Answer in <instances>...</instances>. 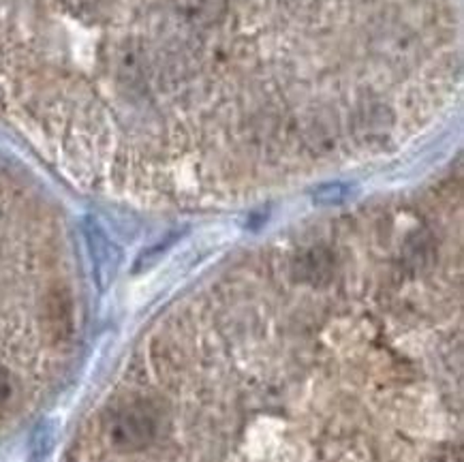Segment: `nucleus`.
I'll return each mask as SVG.
<instances>
[{
  "label": "nucleus",
  "mask_w": 464,
  "mask_h": 462,
  "mask_svg": "<svg viewBox=\"0 0 464 462\" xmlns=\"http://www.w3.org/2000/svg\"><path fill=\"white\" fill-rule=\"evenodd\" d=\"M176 14L193 31H214L229 20L231 0H171Z\"/></svg>",
  "instance_id": "nucleus-1"
}]
</instances>
